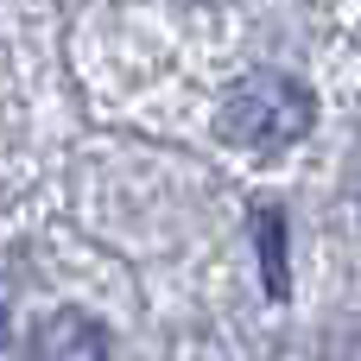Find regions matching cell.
Here are the masks:
<instances>
[{
  "mask_svg": "<svg viewBox=\"0 0 361 361\" xmlns=\"http://www.w3.org/2000/svg\"><path fill=\"white\" fill-rule=\"evenodd\" d=\"M0 343H6V317H0Z\"/></svg>",
  "mask_w": 361,
  "mask_h": 361,
  "instance_id": "277c9868",
  "label": "cell"
},
{
  "mask_svg": "<svg viewBox=\"0 0 361 361\" xmlns=\"http://www.w3.org/2000/svg\"><path fill=\"white\" fill-rule=\"evenodd\" d=\"M311 121L317 102L286 70H247L222 102V140H235L241 152H286L311 133Z\"/></svg>",
  "mask_w": 361,
  "mask_h": 361,
  "instance_id": "6da1fadb",
  "label": "cell"
},
{
  "mask_svg": "<svg viewBox=\"0 0 361 361\" xmlns=\"http://www.w3.org/2000/svg\"><path fill=\"white\" fill-rule=\"evenodd\" d=\"M254 247H260L267 298H286V292H292V273H286V216H279L273 203H254Z\"/></svg>",
  "mask_w": 361,
  "mask_h": 361,
  "instance_id": "3957f363",
  "label": "cell"
},
{
  "mask_svg": "<svg viewBox=\"0 0 361 361\" xmlns=\"http://www.w3.org/2000/svg\"><path fill=\"white\" fill-rule=\"evenodd\" d=\"M32 361H108V330L89 311H51L32 336Z\"/></svg>",
  "mask_w": 361,
  "mask_h": 361,
  "instance_id": "7a4b0ae2",
  "label": "cell"
}]
</instances>
